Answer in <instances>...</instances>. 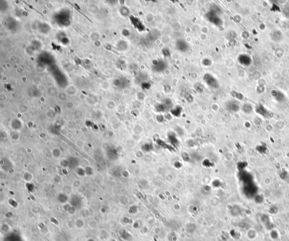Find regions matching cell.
<instances>
[{
    "label": "cell",
    "mask_w": 289,
    "mask_h": 241,
    "mask_svg": "<svg viewBox=\"0 0 289 241\" xmlns=\"http://www.w3.org/2000/svg\"><path fill=\"white\" fill-rule=\"evenodd\" d=\"M57 199H58V202H59L61 203H62V204L64 205L67 203V202H68L69 199V197L67 194H66V193H64V192H62V193H59V194L58 195Z\"/></svg>",
    "instance_id": "cell-6"
},
{
    "label": "cell",
    "mask_w": 289,
    "mask_h": 241,
    "mask_svg": "<svg viewBox=\"0 0 289 241\" xmlns=\"http://www.w3.org/2000/svg\"><path fill=\"white\" fill-rule=\"evenodd\" d=\"M163 51H164V52H166V53H164V54H163L164 55V56H168L170 55V51H169L168 50L164 49V50H163Z\"/></svg>",
    "instance_id": "cell-18"
},
{
    "label": "cell",
    "mask_w": 289,
    "mask_h": 241,
    "mask_svg": "<svg viewBox=\"0 0 289 241\" xmlns=\"http://www.w3.org/2000/svg\"><path fill=\"white\" fill-rule=\"evenodd\" d=\"M203 78L204 81H205L207 84L209 86L215 88H218V81H217L216 79L214 77H213L211 74L205 73V75H204Z\"/></svg>",
    "instance_id": "cell-3"
},
{
    "label": "cell",
    "mask_w": 289,
    "mask_h": 241,
    "mask_svg": "<svg viewBox=\"0 0 289 241\" xmlns=\"http://www.w3.org/2000/svg\"><path fill=\"white\" fill-rule=\"evenodd\" d=\"M205 16L208 20L217 26H220L222 24V20L217 16L216 12L213 10L208 12L205 15Z\"/></svg>",
    "instance_id": "cell-1"
},
{
    "label": "cell",
    "mask_w": 289,
    "mask_h": 241,
    "mask_svg": "<svg viewBox=\"0 0 289 241\" xmlns=\"http://www.w3.org/2000/svg\"><path fill=\"white\" fill-rule=\"evenodd\" d=\"M194 87H195V89L197 90L198 91H199V90H200V92H202L203 89V87L200 84H199V83L195 84Z\"/></svg>",
    "instance_id": "cell-17"
},
{
    "label": "cell",
    "mask_w": 289,
    "mask_h": 241,
    "mask_svg": "<svg viewBox=\"0 0 289 241\" xmlns=\"http://www.w3.org/2000/svg\"><path fill=\"white\" fill-rule=\"evenodd\" d=\"M98 238L100 240L106 241L109 239V233L106 229H101L98 234Z\"/></svg>",
    "instance_id": "cell-5"
},
{
    "label": "cell",
    "mask_w": 289,
    "mask_h": 241,
    "mask_svg": "<svg viewBox=\"0 0 289 241\" xmlns=\"http://www.w3.org/2000/svg\"><path fill=\"white\" fill-rule=\"evenodd\" d=\"M74 223L75 227L77 229H83L85 227V222L81 218L76 219Z\"/></svg>",
    "instance_id": "cell-9"
},
{
    "label": "cell",
    "mask_w": 289,
    "mask_h": 241,
    "mask_svg": "<svg viewBox=\"0 0 289 241\" xmlns=\"http://www.w3.org/2000/svg\"><path fill=\"white\" fill-rule=\"evenodd\" d=\"M107 241H116L115 239H109Z\"/></svg>",
    "instance_id": "cell-19"
},
{
    "label": "cell",
    "mask_w": 289,
    "mask_h": 241,
    "mask_svg": "<svg viewBox=\"0 0 289 241\" xmlns=\"http://www.w3.org/2000/svg\"><path fill=\"white\" fill-rule=\"evenodd\" d=\"M132 22H133V23H134V24L135 25L134 26L136 27L139 31H143L145 30L144 25H143V23H142L141 20H139L138 18H133V21H132Z\"/></svg>",
    "instance_id": "cell-10"
},
{
    "label": "cell",
    "mask_w": 289,
    "mask_h": 241,
    "mask_svg": "<svg viewBox=\"0 0 289 241\" xmlns=\"http://www.w3.org/2000/svg\"><path fill=\"white\" fill-rule=\"evenodd\" d=\"M176 47L179 51L182 52H186L189 48V44L185 40L179 39L176 42Z\"/></svg>",
    "instance_id": "cell-4"
},
{
    "label": "cell",
    "mask_w": 289,
    "mask_h": 241,
    "mask_svg": "<svg viewBox=\"0 0 289 241\" xmlns=\"http://www.w3.org/2000/svg\"><path fill=\"white\" fill-rule=\"evenodd\" d=\"M81 184L82 183L80 181V180H75L72 183V187L74 188H79V187L81 186Z\"/></svg>",
    "instance_id": "cell-15"
},
{
    "label": "cell",
    "mask_w": 289,
    "mask_h": 241,
    "mask_svg": "<svg viewBox=\"0 0 289 241\" xmlns=\"http://www.w3.org/2000/svg\"><path fill=\"white\" fill-rule=\"evenodd\" d=\"M0 230L2 233L8 234L11 232V227L9 224L8 223H4L1 224L0 226Z\"/></svg>",
    "instance_id": "cell-8"
},
{
    "label": "cell",
    "mask_w": 289,
    "mask_h": 241,
    "mask_svg": "<svg viewBox=\"0 0 289 241\" xmlns=\"http://www.w3.org/2000/svg\"><path fill=\"white\" fill-rule=\"evenodd\" d=\"M52 154H53V157L56 158H59L60 156H61V151H60L59 149L55 148V149H53Z\"/></svg>",
    "instance_id": "cell-14"
},
{
    "label": "cell",
    "mask_w": 289,
    "mask_h": 241,
    "mask_svg": "<svg viewBox=\"0 0 289 241\" xmlns=\"http://www.w3.org/2000/svg\"><path fill=\"white\" fill-rule=\"evenodd\" d=\"M63 208L64 210L67 212V213H70V214L72 215L75 213L76 211V208L74 207L71 203H66L64 204L63 206Z\"/></svg>",
    "instance_id": "cell-7"
},
{
    "label": "cell",
    "mask_w": 289,
    "mask_h": 241,
    "mask_svg": "<svg viewBox=\"0 0 289 241\" xmlns=\"http://www.w3.org/2000/svg\"><path fill=\"white\" fill-rule=\"evenodd\" d=\"M23 179L26 183H29L33 180V175L31 173L27 172L24 173L23 175Z\"/></svg>",
    "instance_id": "cell-12"
},
{
    "label": "cell",
    "mask_w": 289,
    "mask_h": 241,
    "mask_svg": "<svg viewBox=\"0 0 289 241\" xmlns=\"http://www.w3.org/2000/svg\"><path fill=\"white\" fill-rule=\"evenodd\" d=\"M167 68V64L165 61L162 60H155L153 61L152 69L156 72H161Z\"/></svg>",
    "instance_id": "cell-2"
},
{
    "label": "cell",
    "mask_w": 289,
    "mask_h": 241,
    "mask_svg": "<svg viewBox=\"0 0 289 241\" xmlns=\"http://www.w3.org/2000/svg\"><path fill=\"white\" fill-rule=\"evenodd\" d=\"M75 173L76 174L80 176H84L86 175L85 171L84 169H82L81 167H78V166H77V167H76L75 169Z\"/></svg>",
    "instance_id": "cell-13"
},
{
    "label": "cell",
    "mask_w": 289,
    "mask_h": 241,
    "mask_svg": "<svg viewBox=\"0 0 289 241\" xmlns=\"http://www.w3.org/2000/svg\"><path fill=\"white\" fill-rule=\"evenodd\" d=\"M88 226L91 230H95L98 228V223L96 220H91L88 223Z\"/></svg>",
    "instance_id": "cell-11"
},
{
    "label": "cell",
    "mask_w": 289,
    "mask_h": 241,
    "mask_svg": "<svg viewBox=\"0 0 289 241\" xmlns=\"http://www.w3.org/2000/svg\"><path fill=\"white\" fill-rule=\"evenodd\" d=\"M85 171L86 175H91L92 173H93V170H92V169L90 166H88V167H86V169H85Z\"/></svg>",
    "instance_id": "cell-16"
}]
</instances>
